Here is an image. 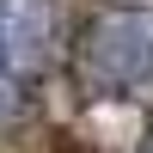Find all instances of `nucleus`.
I'll return each mask as SVG.
<instances>
[{"mask_svg": "<svg viewBox=\"0 0 153 153\" xmlns=\"http://www.w3.org/2000/svg\"><path fill=\"white\" fill-rule=\"evenodd\" d=\"M68 74L92 98H123L153 80V6H98L68 43Z\"/></svg>", "mask_w": 153, "mask_h": 153, "instance_id": "obj_1", "label": "nucleus"}, {"mask_svg": "<svg viewBox=\"0 0 153 153\" xmlns=\"http://www.w3.org/2000/svg\"><path fill=\"white\" fill-rule=\"evenodd\" d=\"M55 55H61L55 0H0V61L31 86Z\"/></svg>", "mask_w": 153, "mask_h": 153, "instance_id": "obj_2", "label": "nucleus"}, {"mask_svg": "<svg viewBox=\"0 0 153 153\" xmlns=\"http://www.w3.org/2000/svg\"><path fill=\"white\" fill-rule=\"evenodd\" d=\"M19 92H25V80L6 68V61H0V123H6L12 110H19Z\"/></svg>", "mask_w": 153, "mask_h": 153, "instance_id": "obj_3", "label": "nucleus"}, {"mask_svg": "<svg viewBox=\"0 0 153 153\" xmlns=\"http://www.w3.org/2000/svg\"><path fill=\"white\" fill-rule=\"evenodd\" d=\"M147 153H153V147H147Z\"/></svg>", "mask_w": 153, "mask_h": 153, "instance_id": "obj_4", "label": "nucleus"}]
</instances>
